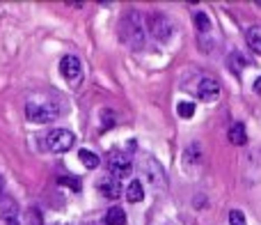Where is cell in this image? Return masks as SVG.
I'll use <instances>...</instances> for the list:
<instances>
[{"label":"cell","instance_id":"cell-18","mask_svg":"<svg viewBox=\"0 0 261 225\" xmlns=\"http://www.w3.org/2000/svg\"><path fill=\"white\" fill-rule=\"evenodd\" d=\"M28 223H30V225H44V223H41L39 209H30V212H28Z\"/></svg>","mask_w":261,"mask_h":225},{"label":"cell","instance_id":"cell-12","mask_svg":"<svg viewBox=\"0 0 261 225\" xmlns=\"http://www.w3.org/2000/svg\"><path fill=\"white\" fill-rule=\"evenodd\" d=\"M144 198V189H142V182H138V179H133L128 184V189H126V200L128 202H140V200Z\"/></svg>","mask_w":261,"mask_h":225},{"label":"cell","instance_id":"cell-9","mask_svg":"<svg viewBox=\"0 0 261 225\" xmlns=\"http://www.w3.org/2000/svg\"><path fill=\"white\" fill-rule=\"evenodd\" d=\"M245 41L257 55H261V26H250L245 30Z\"/></svg>","mask_w":261,"mask_h":225},{"label":"cell","instance_id":"cell-2","mask_svg":"<svg viewBox=\"0 0 261 225\" xmlns=\"http://www.w3.org/2000/svg\"><path fill=\"white\" fill-rule=\"evenodd\" d=\"M76 143V136L71 133L69 129H53L48 136H46V147L55 154H62V152H69Z\"/></svg>","mask_w":261,"mask_h":225},{"label":"cell","instance_id":"cell-8","mask_svg":"<svg viewBox=\"0 0 261 225\" xmlns=\"http://www.w3.org/2000/svg\"><path fill=\"white\" fill-rule=\"evenodd\" d=\"M99 191H101V195L103 198H108V200H117V198H122V184H119V179H103V182H99Z\"/></svg>","mask_w":261,"mask_h":225},{"label":"cell","instance_id":"cell-15","mask_svg":"<svg viewBox=\"0 0 261 225\" xmlns=\"http://www.w3.org/2000/svg\"><path fill=\"white\" fill-rule=\"evenodd\" d=\"M176 112H179V117H184V120H190V117L195 115V104L193 101H179Z\"/></svg>","mask_w":261,"mask_h":225},{"label":"cell","instance_id":"cell-4","mask_svg":"<svg viewBox=\"0 0 261 225\" xmlns=\"http://www.w3.org/2000/svg\"><path fill=\"white\" fill-rule=\"evenodd\" d=\"M108 170L115 175V179L130 175V156L124 152H110L108 156Z\"/></svg>","mask_w":261,"mask_h":225},{"label":"cell","instance_id":"cell-17","mask_svg":"<svg viewBox=\"0 0 261 225\" xmlns=\"http://www.w3.org/2000/svg\"><path fill=\"white\" fill-rule=\"evenodd\" d=\"M60 184H62V186H71V189L76 191V193L81 191V182L73 179V177H60Z\"/></svg>","mask_w":261,"mask_h":225},{"label":"cell","instance_id":"cell-21","mask_svg":"<svg viewBox=\"0 0 261 225\" xmlns=\"http://www.w3.org/2000/svg\"><path fill=\"white\" fill-rule=\"evenodd\" d=\"M257 5H259V7H261V0H259V3H257Z\"/></svg>","mask_w":261,"mask_h":225},{"label":"cell","instance_id":"cell-10","mask_svg":"<svg viewBox=\"0 0 261 225\" xmlns=\"http://www.w3.org/2000/svg\"><path fill=\"white\" fill-rule=\"evenodd\" d=\"M227 138H229L231 145H245V143H248V131H245V126L241 124V122H236V124L229 126Z\"/></svg>","mask_w":261,"mask_h":225},{"label":"cell","instance_id":"cell-13","mask_svg":"<svg viewBox=\"0 0 261 225\" xmlns=\"http://www.w3.org/2000/svg\"><path fill=\"white\" fill-rule=\"evenodd\" d=\"M78 156H81V163L87 168V170H94V168H99V163H101V159L96 156L94 152H90V149H81Z\"/></svg>","mask_w":261,"mask_h":225},{"label":"cell","instance_id":"cell-11","mask_svg":"<svg viewBox=\"0 0 261 225\" xmlns=\"http://www.w3.org/2000/svg\"><path fill=\"white\" fill-rule=\"evenodd\" d=\"M106 225H126V212L119 207H113L106 212Z\"/></svg>","mask_w":261,"mask_h":225},{"label":"cell","instance_id":"cell-6","mask_svg":"<svg viewBox=\"0 0 261 225\" xmlns=\"http://www.w3.org/2000/svg\"><path fill=\"white\" fill-rule=\"evenodd\" d=\"M220 95V83L216 78H202L197 85V97L202 101H216Z\"/></svg>","mask_w":261,"mask_h":225},{"label":"cell","instance_id":"cell-5","mask_svg":"<svg viewBox=\"0 0 261 225\" xmlns=\"http://www.w3.org/2000/svg\"><path fill=\"white\" fill-rule=\"evenodd\" d=\"M81 74H83V67L76 55H64V58L60 60V76H62L64 81L73 83L81 78Z\"/></svg>","mask_w":261,"mask_h":225},{"label":"cell","instance_id":"cell-7","mask_svg":"<svg viewBox=\"0 0 261 225\" xmlns=\"http://www.w3.org/2000/svg\"><path fill=\"white\" fill-rule=\"evenodd\" d=\"M0 218L7 225H18V205L12 198L0 200Z\"/></svg>","mask_w":261,"mask_h":225},{"label":"cell","instance_id":"cell-19","mask_svg":"<svg viewBox=\"0 0 261 225\" xmlns=\"http://www.w3.org/2000/svg\"><path fill=\"white\" fill-rule=\"evenodd\" d=\"M254 92H257V95H261V76L257 78V81H254Z\"/></svg>","mask_w":261,"mask_h":225},{"label":"cell","instance_id":"cell-3","mask_svg":"<svg viewBox=\"0 0 261 225\" xmlns=\"http://www.w3.org/2000/svg\"><path fill=\"white\" fill-rule=\"evenodd\" d=\"M149 32H151V37H153V39H158V41L170 39V35H172L170 18H167L165 14L153 12L151 16H149Z\"/></svg>","mask_w":261,"mask_h":225},{"label":"cell","instance_id":"cell-1","mask_svg":"<svg viewBox=\"0 0 261 225\" xmlns=\"http://www.w3.org/2000/svg\"><path fill=\"white\" fill-rule=\"evenodd\" d=\"M25 115L30 122L46 124V122H53L60 115V106L53 99H30L25 104Z\"/></svg>","mask_w":261,"mask_h":225},{"label":"cell","instance_id":"cell-14","mask_svg":"<svg viewBox=\"0 0 261 225\" xmlns=\"http://www.w3.org/2000/svg\"><path fill=\"white\" fill-rule=\"evenodd\" d=\"M195 26H197L199 32H208L211 30V18L204 12H195Z\"/></svg>","mask_w":261,"mask_h":225},{"label":"cell","instance_id":"cell-20","mask_svg":"<svg viewBox=\"0 0 261 225\" xmlns=\"http://www.w3.org/2000/svg\"><path fill=\"white\" fill-rule=\"evenodd\" d=\"M0 193H3V179H0Z\"/></svg>","mask_w":261,"mask_h":225},{"label":"cell","instance_id":"cell-16","mask_svg":"<svg viewBox=\"0 0 261 225\" xmlns=\"http://www.w3.org/2000/svg\"><path fill=\"white\" fill-rule=\"evenodd\" d=\"M229 225H245V216L239 209H231L229 212Z\"/></svg>","mask_w":261,"mask_h":225}]
</instances>
